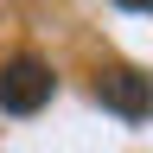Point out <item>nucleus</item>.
<instances>
[{
  "mask_svg": "<svg viewBox=\"0 0 153 153\" xmlns=\"http://www.w3.org/2000/svg\"><path fill=\"white\" fill-rule=\"evenodd\" d=\"M51 96H57V70L38 51L0 57V115H38Z\"/></svg>",
  "mask_w": 153,
  "mask_h": 153,
  "instance_id": "nucleus-1",
  "label": "nucleus"
},
{
  "mask_svg": "<svg viewBox=\"0 0 153 153\" xmlns=\"http://www.w3.org/2000/svg\"><path fill=\"white\" fill-rule=\"evenodd\" d=\"M121 13H153V0H115Z\"/></svg>",
  "mask_w": 153,
  "mask_h": 153,
  "instance_id": "nucleus-3",
  "label": "nucleus"
},
{
  "mask_svg": "<svg viewBox=\"0 0 153 153\" xmlns=\"http://www.w3.org/2000/svg\"><path fill=\"white\" fill-rule=\"evenodd\" d=\"M89 96H96L108 115H121V121H153V76L134 70V64H108V70H96Z\"/></svg>",
  "mask_w": 153,
  "mask_h": 153,
  "instance_id": "nucleus-2",
  "label": "nucleus"
}]
</instances>
